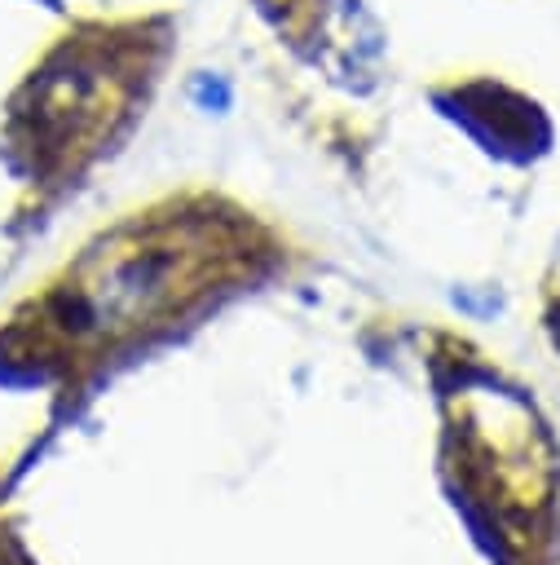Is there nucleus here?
<instances>
[{"label": "nucleus", "mask_w": 560, "mask_h": 565, "mask_svg": "<svg viewBox=\"0 0 560 565\" xmlns=\"http://www.w3.org/2000/svg\"><path fill=\"white\" fill-rule=\"evenodd\" d=\"M181 269H194V256L168 243L110 252L101 256L97 274H84L44 300V331L71 344H97L115 331H128L176 300Z\"/></svg>", "instance_id": "f257e3e1"}]
</instances>
